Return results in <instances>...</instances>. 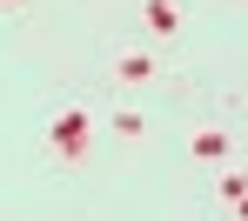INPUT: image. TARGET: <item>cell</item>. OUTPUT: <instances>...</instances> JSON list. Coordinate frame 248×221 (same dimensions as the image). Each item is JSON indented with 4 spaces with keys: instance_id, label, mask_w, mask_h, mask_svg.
Listing matches in <instances>:
<instances>
[{
    "instance_id": "1",
    "label": "cell",
    "mask_w": 248,
    "mask_h": 221,
    "mask_svg": "<svg viewBox=\"0 0 248 221\" xmlns=\"http://www.w3.org/2000/svg\"><path fill=\"white\" fill-rule=\"evenodd\" d=\"M47 141H54V154H61V161H81V154H87V114H81V107H74V114H61Z\"/></svg>"
},
{
    "instance_id": "2",
    "label": "cell",
    "mask_w": 248,
    "mask_h": 221,
    "mask_svg": "<svg viewBox=\"0 0 248 221\" xmlns=\"http://www.w3.org/2000/svg\"><path fill=\"white\" fill-rule=\"evenodd\" d=\"M195 154H202V161H228V134H221V128H202V134H195Z\"/></svg>"
},
{
    "instance_id": "3",
    "label": "cell",
    "mask_w": 248,
    "mask_h": 221,
    "mask_svg": "<svg viewBox=\"0 0 248 221\" xmlns=\"http://www.w3.org/2000/svg\"><path fill=\"white\" fill-rule=\"evenodd\" d=\"M114 74H121V81H148V74H155V60H148V54H121V60H114Z\"/></svg>"
},
{
    "instance_id": "4",
    "label": "cell",
    "mask_w": 248,
    "mask_h": 221,
    "mask_svg": "<svg viewBox=\"0 0 248 221\" xmlns=\"http://www.w3.org/2000/svg\"><path fill=\"white\" fill-rule=\"evenodd\" d=\"M148 27H161V34H174V27H181L174 0H148Z\"/></svg>"
},
{
    "instance_id": "5",
    "label": "cell",
    "mask_w": 248,
    "mask_h": 221,
    "mask_svg": "<svg viewBox=\"0 0 248 221\" xmlns=\"http://www.w3.org/2000/svg\"><path fill=\"white\" fill-rule=\"evenodd\" d=\"M114 134H121V141H141L148 121H141V114H114Z\"/></svg>"
},
{
    "instance_id": "6",
    "label": "cell",
    "mask_w": 248,
    "mask_h": 221,
    "mask_svg": "<svg viewBox=\"0 0 248 221\" xmlns=\"http://www.w3.org/2000/svg\"><path fill=\"white\" fill-rule=\"evenodd\" d=\"M221 194H228V201H242V194H248V175H221Z\"/></svg>"
},
{
    "instance_id": "7",
    "label": "cell",
    "mask_w": 248,
    "mask_h": 221,
    "mask_svg": "<svg viewBox=\"0 0 248 221\" xmlns=\"http://www.w3.org/2000/svg\"><path fill=\"white\" fill-rule=\"evenodd\" d=\"M0 7H20V0H0Z\"/></svg>"
}]
</instances>
